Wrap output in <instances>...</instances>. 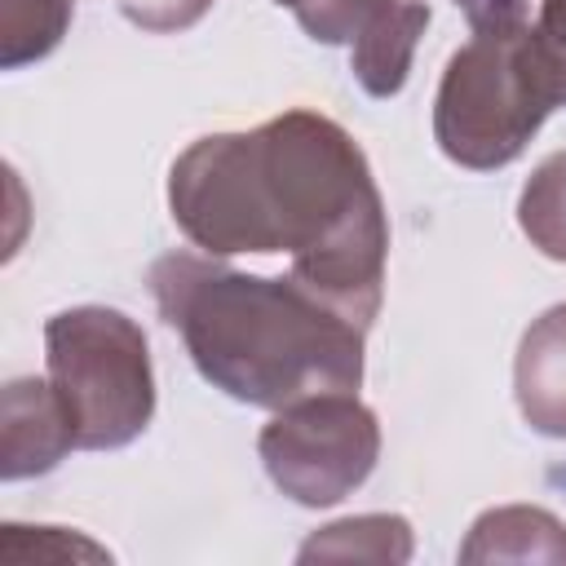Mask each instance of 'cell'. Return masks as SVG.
I'll return each instance as SVG.
<instances>
[{"label":"cell","instance_id":"12","mask_svg":"<svg viewBox=\"0 0 566 566\" xmlns=\"http://www.w3.org/2000/svg\"><path fill=\"white\" fill-rule=\"evenodd\" d=\"M517 226L548 261L566 265V150L535 164L517 195Z\"/></svg>","mask_w":566,"mask_h":566},{"label":"cell","instance_id":"2","mask_svg":"<svg viewBox=\"0 0 566 566\" xmlns=\"http://www.w3.org/2000/svg\"><path fill=\"white\" fill-rule=\"evenodd\" d=\"M146 283L195 371L234 402L279 411L363 385L367 327L292 274H243L208 252H164Z\"/></svg>","mask_w":566,"mask_h":566},{"label":"cell","instance_id":"6","mask_svg":"<svg viewBox=\"0 0 566 566\" xmlns=\"http://www.w3.org/2000/svg\"><path fill=\"white\" fill-rule=\"evenodd\" d=\"M292 13L310 40L349 49V71L367 97L402 93L433 18L424 0H301Z\"/></svg>","mask_w":566,"mask_h":566},{"label":"cell","instance_id":"13","mask_svg":"<svg viewBox=\"0 0 566 566\" xmlns=\"http://www.w3.org/2000/svg\"><path fill=\"white\" fill-rule=\"evenodd\" d=\"M208 9H212V0H119V13L150 35L190 31Z\"/></svg>","mask_w":566,"mask_h":566},{"label":"cell","instance_id":"8","mask_svg":"<svg viewBox=\"0 0 566 566\" xmlns=\"http://www.w3.org/2000/svg\"><path fill=\"white\" fill-rule=\"evenodd\" d=\"M513 398L535 433L566 442V301L544 310L522 332L513 358Z\"/></svg>","mask_w":566,"mask_h":566},{"label":"cell","instance_id":"7","mask_svg":"<svg viewBox=\"0 0 566 566\" xmlns=\"http://www.w3.org/2000/svg\"><path fill=\"white\" fill-rule=\"evenodd\" d=\"M71 416L49 385V376H18L4 385V424H0V478L22 482L53 473L66 451H75Z\"/></svg>","mask_w":566,"mask_h":566},{"label":"cell","instance_id":"14","mask_svg":"<svg viewBox=\"0 0 566 566\" xmlns=\"http://www.w3.org/2000/svg\"><path fill=\"white\" fill-rule=\"evenodd\" d=\"M274 4L296 9L301 0H274ZM451 4H455V9H464V18H469V27H473V31L526 22V0H451Z\"/></svg>","mask_w":566,"mask_h":566},{"label":"cell","instance_id":"4","mask_svg":"<svg viewBox=\"0 0 566 566\" xmlns=\"http://www.w3.org/2000/svg\"><path fill=\"white\" fill-rule=\"evenodd\" d=\"M44 363L80 451H119L146 433L155 416L150 345L124 310H57L44 323Z\"/></svg>","mask_w":566,"mask_h":566},{"label":"cell","instance_id":"1","mask_svg":"<svg viewBox=\"0 0 566 566\" xmlns=\"http://www.w3.org/2000/svg\"><path fill=\"white\" fill-rule=\"evenodd\" d=\"M177 230L208 256L287 252L292 279L371 327L385 301L389 217L363 146L318 111L190 142L168 172Z\"/></svg>","mask_w":566,"mask_h":566},{"label":"cell","instance_id":"3","mask_svg":"<svg viewBox=\"0 0 566 566\" xmlns=\"http://www.w3.org/2000/svg\"><path fill=\"white\" fill-rule=\"evenodd\" d=\"M566 106V84L531 22L486 27L460 44L438 80L433 142L473 172L513 164L539 124Z\"/></svg>","mask_w":566,"mask_h":566},{"label":"cell","instance_id":"11","mask_svg":"<svg viewBox=\"0 0 566 566\" xmlns=\"http://www.w3.org/2000/svg\"><path fill=\"white\" fill-rule=\"evenodd\" d=\"M75 0H0V66L18 71L49 57L66 27Z\"/></svg>","mask_w":566,"mask_h":566},{"label":"cell","instance_id":"10","mask_svg":"<svg viewBox=\"0 0 566 566\" xmlns=\"http://www.w3.org/2000/svg\"><path fill=\"white\" fill-rule=\"evenodd\" d=\"M301 562L327 557V562H411V522L398 513H363V517H340L323 531H314L301 553Z\"/></svg>","mask_w":566,"mask_h":566},{"label":"cell","instance_id":"5","mask_svg":"<svg viewBox=\"0 0 566 566\" xmlns=\"http://www.w3.org/2000/svg\"><path fill=\"white\" fill-rule=\"evenodd\" d=\"M256 451L287 500L332 509L371 478L380 460V420L358 394H314L279 407L261 429Z\"/></svg>","mask_w":566,"mask_h":566},{"label":"cell","instance_id":"15","mask_svg":"<svg viewBox=\"0 0 566 566\" xmlns=\"http://www.w3.org/2000/svg\"><path fill=\"white\" fill-rule=\"evenodd\" d=\"M535 31H539L544 49L553 53V62H557V71H562V84H566V0H544Z\"/></svg>","mask_w":566,"mask_h":566},{"label":"cell","instance_id":"9","mask_svg":"<svg viewBox=\"0 0 566 566\" xmlns=\"http://www.w3.org/2000/svg\"><path fill=\"white\" fill-rule=\"evenodd\" d=\"M460 562H566V522L535 504L486 509L469 539L460 544Z\"/></svg>","mask_w":566,"mask_h":566}]
</instances>
